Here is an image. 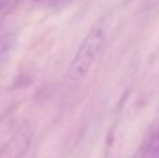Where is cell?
<instances>
[{"label": "cell", "instance_id": "1", "mask_svg": "<svg viewBox=\"0 0 159 158\" xmlns=\"http://www.w3.org/2000/svg\"><path fill=\"white\" fill-rule=\"evenodd\" d=\"M106 41V34L102 27H93L88 31L85 38L78 46L73 60L67 69V78L70 81H82L89 73L95 59L101 53Z\"/></svg>", "mask_w": 159, "mask_h": 158}, {"label": "cell", "instance_id": "3", "mask_svg": "<svg viewBox=\"0 0 159 158\" xmlns=\"http://www.w3.org/2000/svg\"><path fill=\"white\" fill-rule=\"evenodd\" d=\"M143 158H159V128L151 132L141 150Z\"/></svg>", "mask_w": 159, "mask_h": 158}, {"label": "cell", "instance_id": "2", "mask_svg": "<svg viewBox=\"0 0 159 158\" xmlns=\"http://www.w3.org/2000/svg\"><path fill=\"white\" fill-rule=\"evenodd\" d=\"M31 132L27 129L18 130L0 148V158H22L31 146Z\"/></svg>", "mask_w": 159, "mask_h": 158}]
</instances>
